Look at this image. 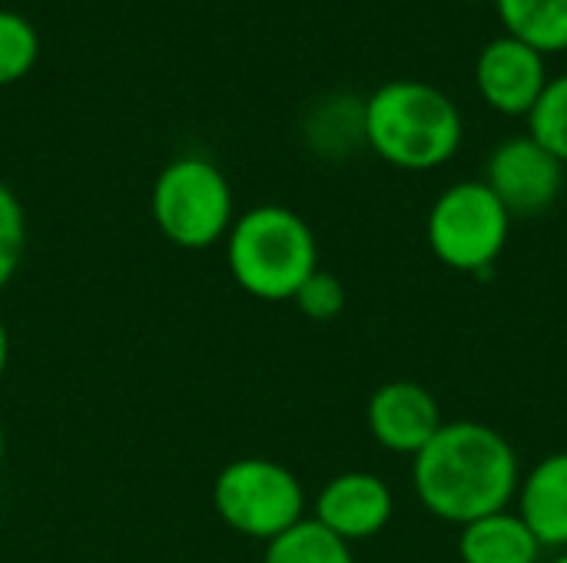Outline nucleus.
<instances>
[{
  "instance_id": "nucleus-5",
  "label": "nucleus",
  "mask_w": 567,
  "mask_h": 563,
  "mask_svg": "<svg viewBox=\"0 0 567 563\" xmlns=\"http://www.w3.org/2000/svg\"><path fill=\"white\" fill-rule=\"evenodd\" d=\"M213 508L229 531L269 544L306 518V488L292 468L249 455L216 475Z\"/></svg>"
},
{
  "instance_id": "nucleus-11",
  "label": "nucleus",
  "mask_w": 567,
  "mask_h": 563,
  "mask_svg": "<svg viewBox=\"0 0 567 563\" xmlns=\"http://www.w3.org/2000/svg\"><path fill=\"white\" fill-rule=\"evenodd\" d=\"M518 518L545 551H567V451L542 458L518 481Z\"/></svg>"
},
{
  "instance_id": "nucleus-18",
  "label": "nucleus",
  "mask_w": 567,
  "mask_h": 563,
  "mask_svg": "<svg viewBox=\"0 0 567 563\" xmlns=\"http://www.w3.org/2000/svg\"><path fill=\"white\" fill-rule=\"evenodd\" d=\"M296 309L312 319V322H332L342 315L346 309V285L339 275L326 272V269H316L296 292Z\"/></svg>"
},
{
  "instance_id": "nucleus-19",
  "label": "nucleus",
  "mask_w": 567,
  "mask_h": 563,
  "mask_svg": "<svg viewBox=\"0 0 567 563\" xmlns=\"http://www.w3.org/2000/svg\"><path fill=\"white\" fill-rule=\"evenodd\" d=\"M7 365H10V332H7V325L0 319V382L7 375Z\"/></svg>"
},
{
  "instance_id": "nucleus-4",
  "label": "nucleus",
  "mask_w": 567,
  "mask_h": 563,
  "mask_svg": "<svg viewBox=\"0 0 567 563\" xmlns=\"http://www.w3.org/2000/svg\"><path fill=\"white\" fill-rule=\"evenodd\" d=\"M150 212L173 246L203 252L226 242L236 222L233 186L213 159L179 156L159 169L150 192Z\"/></svg>"
},
{
  "instance_id": "nucleus-12",
  "label": "nucleus",
  "mask_w": 567,
  "mask_h": 563,
  "mask_svg": "<svg viewBox=\"0 0 567 563\" xmlns=\"http://www.w3.org/2000/svg\"><path fill=\"white\" fill-rule=\"evenodd\" d=\"M545 548L518 518V511H498L462 528V563H542Z\"/></svg>"
},
{
  "instance_id": "nucleus-9",
  "label": "nucleus",
  "mask_w": 567,
  "mask_h": 563,
  "mask_svg": "<svg viewBox=\"0 0 567 563\" xmlns=\"http://www.w3.org/2000/svg\"><path fill=\"white\" fill-rule=\"evenodd\" d=\"M395 514V494L392 488L372 475V471H346L326 481V488L316 498L312 518L342 538L346 544L372 541L389 528Z\"/></svg>"
},
{
  "instance_id": "nucleus-10",
  "label": "nucleus",
  "mask_w": 567,
  "mask_h": 563,
  "mask_svg": "<svg viewBox=\"0 0 567 563\" xmlns=\"http://www.w3.org/2000/svg\"><path fill=\"white\" fill-rule=\"evenodd\" d=\"M369 435L392 455L415 458L445 425L435 395L415 382H385L365 408Z\"/></svg>"
},
{
  "instance_id": "nucleus-20",
  "label": "nucleus",
  "mask_w": 567,
  "mask_h": 563,
  "mask_svg": "<svg viewBox=\"0 0 567 563\" xmlns=\"http://www.w3.org/2000/svg\"><path fill=\"white\" fill-rule=\"evenodd\" d=\"M3 455H7V431H3V421H0V465H3Z\"/></svg>"
},
{
  "instance_id": "nucleus-16",
  "label": "nucleus",
  "mask_w": 567,
  "mask_h": 563,
  "mask_svg": "<svg viewBox=\"0 0 567 563\" xmlns=\"http://www.w3.org/2000/svg\"><path fill=\"white\" fill-rule=\"evenodd\" d=\"M528 136L567 166V73L548 80L545 93L528 113Z\"/></svg>"
},
{
  "instance_id": "nucleus-2",
  "label": "nucleus",
  "mask_w": 567,
  "mask_h": 563,
  "mask_svg": "<svg viewBox=\"0 0 567 563\" xmlns=\"http://www.w3.org/2000/svg\"><path fill=\"white\" fill-rule=\"evenodd\" d=\"M362 129L379 159L409 173L445 166L465 139L462 110L425 80L382 83L362 103Z\"/></svg>"
},
{
  "instance_id": "nucleus-21",
  "label": "nucleus",
  "mask_w": 567,
  "mask_h": 563,
  "mask_svg": "<svg viewBox=\"0 0 567 563\" xmlns=\"http://www.w3.org/2000/svg\"><path fill=\"white\" fill-rule=\"evenodd\" d=\"M548 563H567V551H561V554H555V557H551V561Z\"/></svg>"
},
{
  "instance_id": "nucleus-1",
  "label": "nucleus",
  "mask_w": 567,
  "mask_h": 563,
  "mask_svg": "<svg viewBox=\"0 0 567 563\" xmlns=\"http://www.w3.org/2000/svg\"><path fill=\"white\" fill-rule=\"evenodd\" d=\"M518 481L522 475L512 441L482 421H445L412 458V484L422 508L458 528L508 511Z\"/></svg>"
},
{
  "instance_id": "nucleus-3",
  "label": "nucleus",
  "mask_w": 567,
  "mask_h": 563,
  "mask_svg": "<svg viewBox=\"0 0 567 563\" xmlns=\"http://www.w3.org/2000/svg\"><path fill=\"white\" fill-rule=\"evenodd\" d=\"M226 269L259 302H292L319 269L312 226L286 206H256L236 216L226 236Z\"/></svg>"
},
{
  "instance_id": "nucleus-6",
  "label": "nucleus",
  "mask_w": 567,
  "mask_h": 563,
  "mask_svg": "<svg viewBox=\"0 0 567 563\" xmlns=\"http://www.w3.org/2000/svg\"><path fill=\"white\" fill-rule=\"evenodd\" d=\"M512 216L485 179L449 186L429 209L425 239L439 262L455 272H485L498 262L512 236Z\"/></svg>"
},
{
  "instance_id": "nucleus-15",
  "label": "nucleus",
  "mask_w": 567,
  "mask_h": 563,
  "mask_svg": "<svg viewBox=\"0 0 567 563\" xmlns=\"http://www.w3.org/2000/svg\"><path fill=\"white\" fill-rule=\"evenodd\" d=\"M40 56V37L33 23L17 10H0V86L23 80Z\"/></svg>"
},
{
  "instance_id": "nucleus-13",
  "label": "nucleus",
  "mask_w": 567,
  "mask_h": 563,
  "mask_svg": "<svg viewBox=\"0 0 567 563\" xmlns=\"http://www.w3.org/2000/svg\"><path fill=\"white\" fill-rule=\"evenodd\" d=\"M508 37L535 46L538 53L567 50V0H495Z\"/></svg>"
},
{
  "instance_id": "nucleus-17",
  "label": "nucleus",
  "mask_w": 567,
  "mask_h": 563,
  "mask_svg": "<svg viewBox=\"0 0 567 563\" xmlns=\"http://www.w3.org/2000/svg\"><path fill=\"white\" fill-rule=\"evenodd\" d=\"M27 252V212L17 192L0 183V292L17 275Z\"/></svg>"
},
{
  "instance_id": "nucleus-8",
  "label": "nucleus",
  "mask_w": 567,
  "mask_h": 563,
  "mask_svg": "<svg viewBox=\"0 0 567 563\" xmlns=\"http://www.w3.org/2000/svg\"><path fill=\"white\" fill-rule=\"evenodd\" d=\"M548 80L545 53L508 33L488 40L475 60V86L482 100L505 116H528Z\"/></svg>"
},
{
  "instance_id": "nucleus-14",
  "label": "nucleus",
  "mask_w": 567,
  "mask_h": 563,
  "mask_svg": "<svg viewBox=\"0 0 567 563\" xmlns=\"http://www.w3.org/2000/svg\"><path fill=\"white\" fill-rule=\"evenodd\" d=\"M262 563H355L352 544L326 531L316 518H302L266 544Z\"/></svg>"
},
{
  "instance_id": "nucleus-7",
  "label": "nucleus",
  "mask_w": 567,
  "mask_h": 563,
  "mask_svg": "<svg viewBox=\"0 0 567 563\" xmlns=\"http://www.w3.org/2000/svg\"><path fill=\"white\" fill-rule=\"evenodd\" d=\"M485 183L512 219H532L558 202L565 163L525 133L495 146L485 166Z\"/></svg>"
}]
</instances>
